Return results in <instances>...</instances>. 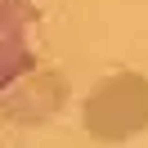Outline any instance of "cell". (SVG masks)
<instances>
[{"label":"cell","mask_w":148,"mask_h":148,"mask_svg":"<svg viewBox=\"0 0 148 148\" xmlns=\"http://www.w3.org/2000/svg\"><path fill=\"white\" fill-rule=\"evenodd\" d=\"M81 130L94 144H126L148 130V76L139 67H117L99 76L81 99Z\"/></svg>","instance_id":"obj_1"},{"label":"cell","mask_w":148,"mask_h":148,"mask_svg":"<svg viewBox=\"0 0 148 148\" xmlns=\"http://www.w3.org/2000/svg\"><path fill=\"white\" fill-rule=\"evenodd\" d=\"M0 103H5V117L9 121L40 126V121H49L67 103V81L54 67H32V72H23L9 90L0 94Z\"/></svg>","instance_id":"obj_2"},{"label":"cell","mask_w":148,"mask_h":148,"mask_svg":"<svg viewBox=\"0 0 148 148\" xmlns=\"http://www.w3.org/2000/svg\"><path fill=\"white\" fill-rule=\"evenodd\" d=\"M32 0H0V94L36 67L32 54Z\"/></svg>","instance_id":"obj_3"}]
</instances>
